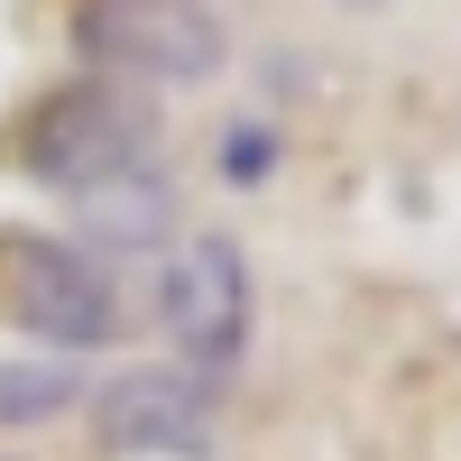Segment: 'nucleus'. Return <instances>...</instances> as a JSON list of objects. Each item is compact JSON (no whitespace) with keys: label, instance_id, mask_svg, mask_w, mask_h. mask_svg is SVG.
I'll list each match as a JSON object with an SVG mask.
<instances>
[{"label":"nucleus","instance_id":"1","mask_svg":"<svg viewBox=\"0 0 461 461\" xmlns=\"http://www.w3.org/2000/svg\"><path fill=\"white\" fill-rule=\"evenodd\" d=\"M158 139H167V121H158V102H148L139 84L74 74V84L28 102V121L10 130V167L37 185V194L84 203V194H102V185L158 167Z\"/></svg>","mask_w":461,"mask_h":461},{"label":"nucleus","instance_id":"2","mask_svg":"<svg viewBox=\"0 0 461 461\" xmlns=\"http://www.w3.org/2000/svg\"><path fill=\"white\" fill-rule=\"evenodd\" d=\"M65 47L111 84H212L230 65V28L212 0H74L65 10Z\"/></svg>","mask_w":461,"mask_h":461},{"label":"nucleus","instance_id":"3","mask_svg":"<svg viewBox=\"0 0 461 461\" xmlns=\"http://www.w3.org/2000/svg\"><path fill=\"white\" fill-rule=\"evenodd\" d=\"M0 323L28 332L47 360H84L121 341V286L84 240H37L10 230L0 240Z\"/></svg>","mask_w":461,"mask_h":461},{"label":"nucleus","instance_id":"4","mask_svg":"<svg viewBox=\"0 0 461 461\" xmlns=\"http://www.w3.org/2000/svg\"><path fill=\"white\" fill-rule=\"evenodd\" d=\"M158 323L176 341V369L221 378L249 360V332H258V277H249V249L230 230H194L176 240V258L158 267Z\"/></svg>","mask_w":461,"mask_h":461},{"label":"nucleus","instance_id":"5","mask_svg":"<svg viewBox=\"0 0 461 461\" xmlns=\"http://www.w3.org/2000/svg\"><path fill=\"white\" fill-rule=\"evenodd\" d=\"M93 434L121 461H194V452H212V378L176 369V360L121 369L93 397Z\"/></svg>","mask_w":461,"mask_h":461},{"label":"nucleus","instance_id":"6","mask_svg":"<svg viewBox=\"0 0 461 461\" xmlns=\"http://www.w3.org/2000/svg\"><path fill=\"white\" fill-rule=\"evenodd\" d=\"M74 221H84V249H158L176 230V185L158 167H139L121 185H102V194H84Z\"/></svg>","mask_w":461,"mask_h":461},{"label":"nucleus","instance_id":"7","mask_svg":"<svg viewBox=\"0 0 461 461\" xmlns=\"http://www.w3.org/2000/svg\"><path fill=\"white\" fill-rule=\"evenodd\" d=\"M65 406H84V378L74 360H0V434H28V425H56Z\"/></svg>","mask_w":461,"mask_h":461},{"label":"nucleus","instance_id":"8","mask_svg":"<svg viewBox=\"0 0 461 461\" xmlns=\"http://www.w3.org/2000/svg\"><path fill=\"white\" fill-rule=\"evenodd\" d=\"M267 167H277V130H267V121H240V130L221 139V176L230 185H258Z\"/></svg>","mask_w":461,"mask_h":461},{"label":"nucleus","instance_id":"9","mask_svg":"<svg viewBox=\"0 0 461 461\" xmlns=\"http://www.w3.org/2000/svg\"><path fill=\"white\" fill-rule=\"evenodd\" d=\"M332 10H388V0H332Z\"/></svg>","mask_w":461,"mask_h":461}]
</instances>
